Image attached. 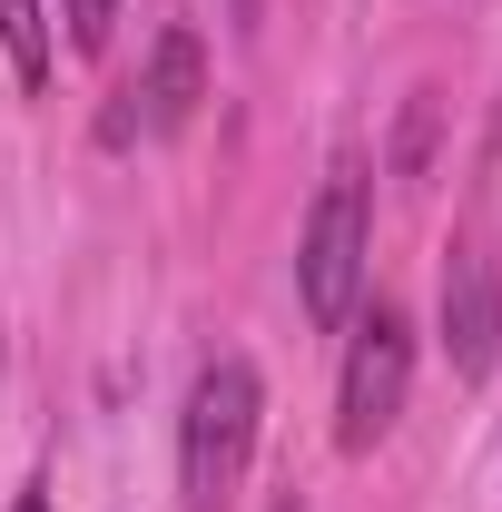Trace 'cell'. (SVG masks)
I'll return each mask as SVG.
<instances>
[{"instance_id":"1","label":"cell","mask_w":502,"mask_h":512,"mask_svg":"<svg viewBox=\"0 0 502 512\" xmlns=\"http://www.w3.org/2000/svg\"><path fill=\"white\" fill-rule=\"evenodd\" d=\"M256 424H266V384H256V365H247V355H217V365L188 384V414H178V503H188V512H237Z\"/></svg>"},{"instance_id":"5","label":"cell","mask_w":502,"mask_h":512,"mask_svg":"<svg viewBox=\"0 0 502 512\" xmlns=\"http://www.w3.org/2000/svg\"><path fill=\"white\" fill-rule=\"evenodd\" d=\"M443 355L463 384H483L502 365V247L493 237H463L443 256Z\"/></svg>"},{"instance_id":"6","label":"cell","mask_w":502,"mask_h":512,"mask_svg":"<svg viewBox=\"0 0 502 512\" xmlns=\"http://www.w3.org/2000/svg\"><path fill=\"white\" fill-rule=\"evenodd\" d=\"M0 50L20 69V89H40L50 79V10L40 0H0Z\"/></svg>"},{"instance_id":"8","label":"cell","mask_w":502,"mask_h":512,"mask_svg":"<svg viewBox=\"0 0 502 512\" xmlns=\"http://www.w3.org/2000/svg\"><path fill=\"white\" fill-rule=\"evenodd\" d=\"M10 512H50V483H30V493H20V503H10Z\"/></svg>"},{"instance_id":"3","label":"cell","mask_w":502,"mask_h":512,"mask_svg":"<svg viewBox=\"0 0 502 512\" xmlns=\"http://www.w3.org/2000/svg\"><path fill=\"white\" fill-rule=\"evenodd\" d=\"M404 384H414V325H404V306H365L355 345H345V384H335V444L375 453L404 414Z\"/></svg>"},{"instance_id":"7","label":"cell","mask_w":502,"mask_h":512,"mask_svg":"<svg viewBox=\"0 0 502 512\" xmlns=\"http://www.w3.org/2000/svg\"><path fill=\"white\" fill-rule=\"evenodd\" d=\"M69 10V50H109V20H119V0H60Z\"/></svg>"},{"instance_id":"9","label":"cell","mask_w":502,"mask_h":512,"mask_svg":"<svg viewBox=\"0 0 502 512\" xmlns=\"http://www.w3.org/2000/svg\"><path fill=\"white\" fill-rule=\"evenodd\" d=\"M227 10H237V30H256V0H227Z\"/></svg>"},{"instance_id":"4","label":"cell","mask_w":502,"mask_h":512,"mask_svg":"<svg viewBox=\"0 0 502 512\" xmlns=\"http://www.w3.org/2000/svg\"><path fill=\"white\" fill-rule=\"evenodd\" d=\"M197 99H207V40L197 30H158L148 69L119 89V109L99 119V138L109 148H128V138H178L197 119Z\"/></svg>"},{"instance_id":"2","label":"cell","mask_w":502,"mask_h":512,"mask_svg":"<svg viewBox=\"0 0 502 512\" xmlns=\"http://www.w3.org/2000/svg\"><path fill=\"white\" fill-rule=\"evenodd\" d=\"M365 256H375V197H365V168H335L315 217H306V237H296V296H306L315 325H355Z\"/></svg>"}]
</instances>
